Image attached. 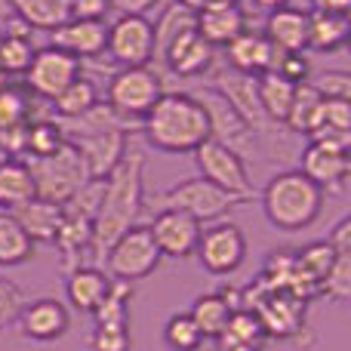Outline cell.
<instances>
[{"label":"cell","mask_w":351,"mask_h":351,"mask_svg":"<svg viewBox=\"0 0 351 351\" xmlns=\"http://www.w3.org/2000/svg\"><path fill=\"white\" fill-rule=\"evenodd\" d=\"M28 167L31 179H34V197L49 200V204H65L80 185H84L90 176L84 170V160H80L77 148L71 142L59 148L49 158H22Z\"/></svg>","instance_id":"cell-6"},{"label":"cell","mask_w":351,"mask_h":351,"mask_svg":"<svg viewBox=\"0 0 351 351\" xmlns=\"http://www.w3.org/2000/svg\"><path fill=\"white\" fill-rule=\"evenodd\" d=\"M16 327L25 339L49 346V342H59L62 336L68 333V327H71V311H68V305L59 302V299L40 296V299H31V302L22 305V311H19V317H16Z\"/></svg>","instance_id":"cell-14"},{"label":"cell","mask_w":351,"mask_h":351,"mask_svg":"<svg viewBox=\"0 0 351 351\" xmlns=\"http://www.w3.org/2000/svg\"><path fill=\"white\" fill-rule=\"evenodd\" d=\"M188 317L194 321V327L200 330L204 339H213L222 333V327L228 324L231 308L222 299V293H200V296L191 299V308H188Z\"/></svg>","instance_id":"cell-31"},{"label":"cell","mask_w":351,"mask_h":351,"mask_svg":"<svg viewBox=\"0 0 351 351\" xmlns=\"http://www.w3.org/2000/svg\"><path fill=\"white\" fill-rule=\"evenodd\" d=\"M152 25H154V62H160L164 49L170 47L176 37H179L182 31L194 28V10L185 3H170L158 16V22H152Z\"/></svg>","instance_id":"cell-32"},{"label":"cell","mask_w":351,"mask_h":351,"mask_svg":"<svg viewBox=\"0 0 351 351\" xmlns=\"http://www.w3.org/2000/svg\"><path fill=\"white\" fill-rule=\"evenodd\" d=\"M327 243L333 247V253H351V216H342L339 222L330 228L327 234Z\"/></svg>","instance_id":"cell-45"},{"label":"cell","mask_w":351,"mask_h":351,"mask_svg":"<svg viewBox=\"0 0 351 351\" xmlns=\"http://www.w3.org/2000/svg\"><path fill=\"white\" fill-rule=\"evenodd\" d=\"M90 351H133L130 324H96L90 336Z\"/></svg>","instance_id":"cell-42"},{"label":"cell","mask_w":351,"mask_h":351,"mask_svg":"<svg viewBox=\"0 0 351 351\" xmlns=\"http://www.w3.org/2000/svg\"><path fill=\"white\" fill-rule=\"evenodd\" d=\"M96 102H99L96 84H93V80H86L84 74H80V77L74 80L71 86H65V90H62L59 96L53 99L56 121H74V117L86 114V111H90Z\"/></svg>","instance_id":"cell-33"},{"label":"cell","mask_w":351,"mask_h":351,"mask_svg":"<svg viewBox=\"0 0 351 351\" xmlns=\"http://www.w3.org/2000/svg\"><path fill=\"white\" fill-rule=\"evenodd\" d=\"M256 86H259V102H262V111L271 123H284L287 114H290V105H293V96H296V84L284 80L280 74L274 71H265L256 77Z\"/></svg>","instance_id":"cell-30"},{"label":"cell","mask_w":351,"mask_h":351,"mask_svg":"<svg viewBox=\"0 0 351 351\" xmlns=\"http://www.w3.org/2000/svg\"><path fill=\"white\" fill-rule=\"evenodd\" d=\"M145 210V154L130 145L121 164L102 179V200L93 216V256H105L127 228L139 225Z\"/></svg>","instance_id":"cell-1"},{"label":"cell","mask_w":351,"mask_h":351,"mask_svg":"<svg viewBox=\"0 0 351 351\" xmlns=\"http://www.w3.org/2000/svg\"><path fill=\"white\" fill-rule=\"evenodd\" d=\"M10 16H12L10 3H6V0H0V19H10Z\"/></svg>","instance_id":"cell-49"},{"label":"cell","mask_w":351,"mask_h":351,"mask_svg":"<svg viewBox=\"0 0 351 351\" xmlns=\"http://www.w3.org/2000/svg\"><path fill=\"white\" fill-rule=\"evenodd\" d=\"M105 53L114 65L136 68L154 62V25L142 12H123L108 25Z\"/></svg>","instance_id":"cell-10"},{"label":"cell","mask_w":351,"mask_h":351,"mask_svg":"<svg viewBox=\"0 0 351 351\" xmlns=\"http://www.w3.org/2000/svg\"><path fill=\"white\" fill-rule=\"evenodd\" d=\"M197 99L204 102L206 117H210V139L222 142V145L231 148L241 160H250V158L259 154V139H256L253 127H250V123L243 121V117L237 114V111L231 108L216 90L200 93Z\"/></svg>","instance_id":"cell-11"},{"label":"cell","mask_w":351,"mask_h":351,"mask_svg":"<svg viewBox=\"0 0 351 351\" xmlns=\"http://www.w3.org/2000/svg\"><path fill=\"white\" fill-rule=\"evenodd\" d=\"M265 339L262 321L253 308H237L231 311L228 324L222 327V333L216 336L219 351H234V348H259V342Z\"/></svg>","instance_id":"cell-27"},{"label":"cell","mask_w":351,"mask_h":351,"mask_svg":"<svg viewBox=\"0 0 351 351\" xmlns=\"http://www.w3.org/2000/svg\"><path fill=\"white\" fill-rule=\"evenodd\" d=\"M111 290V278L96 265H77L68 271L65 278V299L74 311H84V315H93L99 305L105 302Z\"/></svg>","instance_id":"cell-22"},{"label":"cell","mask_w":351,"mask_h":351,"mask_svg":"<svg viewBox=\"0 0 351 351\" xmlns=\"http://www.w3.org/2000/svg\"><path fill=\"white\" fill-rule=\"evenodd\" d=\"M200 228H204V225L182 210H160L158 216L148 222V231H152V237L164 259H191L194 247H197Z\"/></svg>","instance_id":"cell-15"},{"label":"cell","mask_w":351,"mask_h":351,"mask_svg":"<svg viewBox=\"0 0 351 351\" xmlns=\"http://www.w3.org/2000/svg\"><path fill=\"white\" fill-rule=\"evenodd\" d=\"M145 204L158 206V213L160 210H182V213L197 219L200 225H210V222H219V219H222L225 213H231L234 206H241L243 200L219 191L216 185L204 182L200 176H191V179L176 182V185H170L160 194H154V197L145 194Z\"/></svg>","instance_id":"cell-5"},{"label":"cell","mask_w":351,"mask_h":351,"mask_svg":"<svg viewBox=\"0 0 351 351\" xmlns=\"http://www.w3.org/2000/svg\"><path fill=\"white\" fill-rule=\"evenodd\" d=\"M200 268L213 278H228L247 259V234H243L241 225L228 222V219H219L200 228L197 247H194Z\"/></svg>","instance_id":"cell-8"},{"label":"cell","mask_w":351,"mask_h":351,"mask_svg":"<svg viewBox=\"0 0 351 351\" xmlns=\"http://www.w3.org/2000/svg\"><path fill=\"white\" fill-rule=\"evenodd\" d=\"M351 22L339 12H308V47L317 53H339L348 47Z\"/></svg>","instance_id":"cell-26"},{"label":"cell","mask_w":351,"mask_h":351,"mask_svg":"<svg viewBox=\"0 0 351 351\" xmlns=\"http://www.w3.org/2000/svg\"><path fill=\"white\" fill-rule=\"evenodd\" d=\"M105 40H108V22L105 19L71 16L59 28H53V47L71 53L74 59H96V56H102Z\"/></svg>","instance_id":"cell-17"},{"label":"cell","mask_w":351,"mask_h":351,"mask_svg":"<svg viewBox=\"0 0 351 351\" xmlns=\"http://www.w3.org/2000/svg\"><path fill=\"white\" fill-rule=\"evenodd\" d=\"M225 59H228L231 71H241V74H253V77H259V74H265L268 68H271V59H274V47L265 40V34H259V31H243V34H237L234 40L225 47Z\"/></svg>","instance_id":"cell-23"},{"label":"cell","mask_w":351,"mask_h":351,"mask_svg":"<svg viewBox=\"0 0 351 351\" xmlns=\"http://www.w3.org/2000/svg\"><path fill=\"white\" fill-rule=\"evenodd\" d=\"M12 16H19L28 28L53 31L71 19V0H6Z\"/></svg>","instance_id":"cell-28"},{"label":"cell","mask_w":351,"mask_h":351,"mask_svg":"<svg viewBox=\"0 0 351 351\" xmlns=\"http://www.w3.org/2000/svg\"><path fill=\"white\" fill-rule=\"evenodd\" d=\"M317 105H321V96H317L308 84H299L284 127L290 130V133H296V136H308L311 123H315V114H317Z\"/></svg>","instance_id":"cell-37"},{"label":"cell","mask_w":351,"mask_h":351,"mask_svg":"<svg viewBox=\"0 0 351 351\" xmlns=\"http://www.w3.org/2000/svg\"><path fill=\"white\" fill-rule=\"evenodd\" d=\"M234 351H259V348H234Z\"/></svg>","instance_id":"cell-50"},{"label":"cell","mask_w":351,"mask_h":351,"mask_svg":"<svg viewBox=\"0 0 351 351\" xmlns=\"http://www.w3.org/2000/svg\"><path fill=\"white\" fill-rule=\"evenodd\" d=\"M164 346L170 351H200L204 346V336H200V330L194 327V321L188 317V311H176V315L167 317L164 324Z\"/></svg>","instance_id":"cell-35"},{"label":"cell","mask_w":351,"mask_h":351,"mask_svg":"<svg viewBox=\"0 0 351 351\" xmlns=\"http://www.w3.org/2000/svg\"><path fill=\"white\" fill-rule=\"evenodd\" d=\"M74 148H77L80 160H84V170L90 179H105L121 158L127 154L130 142L127 133L121 130H111V133H93V136H77V139H68Z\"/></svg>","instance_id":"cell-18"},{"label":"cell","mask_w":351,"mask_h":351,"mask_svg":"<svg viewBox=\"0 0 351 351\" xmlns=\"http://www.w3.org/2000/svg\"><path fill=\"white\" fill-rule=\"evenodd\" d=\"M253 6H259V10H265V12H274V10H280V6H290V0H253Z\"/></svg>","instance_id":"cell-48"},{"label":"cell","mask_w":351,"mask_h":351,"mask_svg":"<svg viewBox=\"0 0 351 351\" xmlns=\"http://www.w3.org/2000/svg\"><path fill=\"white\" fill-rule=\"evenodd\" d=\"M117 6H123V12H142L152 0H114Z\"/></svg>","instance_id":"cell-47"},{"label":"cell","mask_w":351,"mask_h":351,"mask_svg":"<svg viewBox=\"0 0 351 351\" xmlns=\"http://www.w3.org/2000/svg\"><path fill=\"white\" fill-rule=\"evenodd\" d=\"M12 216L19 219V225H22L25 234H28L34 243H53L56 231H59V225H62V206L34 197L25 206H19Z\"/></svg>","instance_id":"cell-24"},{"label":"cell","mask_w":351,"mask_h":351,"mask_svg":"<svg viewBox=\"0 0 351 351\" xmlns=\"http://www.w3.org/2000/svg\"><path fill=\"white\" fill-rule=\"evenodd\" d=\"M25 302H28V299H25L22 287L10 278H0V330L16 324V317H19V311H22Z\"/></svg>","instance_id":"cell-44"},{"label":"cell","mask_w":351,"mask_h":351,"mask_svg":"<svg viewBox=\"0 0 351 351\" xmlns=\"http://www.w3.org/2000/svg\"><path fill=\"white\" fill-rule=\"evenodd\" d=\"M317 293L333 302H346L351 299V253H339L330 265V271L321 278L317 284Z\"/></svg>","instance_id":"cell-39"},{"label":"cell","mask_w":351,"mask_h":351,"mask_svg":"<svg viewBox=\"0 0 351 351\" xmlns=\"http://www.w3.org/2000/svg\"><path fill=\"white\" fill-rule=\"evenodd\" d=\"M194 167H197V176L210 185H216L219 191L231 194L237 200H253V179H250L247 160H241L231 148H225L222 142L206 139L194 148Z\"/></svg>","instance_id":"cell-9"},{"label":"cell","mask_w":351,"mask_h":351,"mask_svg":"<svg viewBox=\"0 0 351 351\" xmlns=\"http://www.w3.org/2000/svg\"><path fill=\"white\" fill-rule=\"evenodd\" d=\"M65 145V133H62L59 121H34L28 123V145H25V158H49Z\"/></svg>","instance_id":"cell-36"},{"label":"cell","mask_w":351,"mask_h":351,"mask_svg":"<svg viewBox=\"0 0 351 351\" xmlns=\"http://www.w3.org/2000/svg\"><path fill=\"white\" fill-rule=\"evenodd\" d=\"M265 40L280 53H305L308 49V10L280 6L265 19Z\"/></svg>","instance_id":"cell-21"},{"label":"cell","mask_w":351,"mask_h":351,"mask_svg":"<svg viewBox=\"0 0 351 351\" xmlns=\"http://www.w3.org/2000/svg\"><path fill=\"white\" fill-rule=\"evenodd\" d=\"M31 34H3L0 37V74H25L34 59Z\"/></svg>","instance_id":"cell-34"},{"label":"cell","mask_w":351,"mask_h":351,"mask_svg":"<svg viewBox=\"0 0 351 351\" xmlns=\"http://www.w3.org/2000/svg\"><path fill=\"white\" fill-rule=\"evenodd\" d=\"M0 37H3V28H0Z\"/></svg>","instance_id":"cell-51"},{"label":"cell","mask_w":351,"mask_h":351,"mask_svg":"<svg viewBox=\"0 0 351 351\" xmlns=\"http://www.w3.org/2000/svg\"><path fill=\"white\" fill-rule=\"evenodd\" d=\"M164 262L158 243H154L148 225H133L127 228L121 237H114L108 250H105V265L108 274L121 284H136V280H145L148 274H154Z\"/></svg>","instance_id":"cell-7"},{"label":"cell","mask_w":351,"mask_h":351,"mask_svg":"<svg viewBox=\"0 0 351 351\" xmlns=\"http://www.w3.org/2000/svg\"><path fill=\"white\" fill-rule=\"evenodd\" d=\"M213 90L219 93V96L225 99V102L231 105V108L237 111V114L243 117V121L253 127L256 139L259 136H265L268 130H274L278 123H271L265 117V111H262V102H259V86H256V77L253 74H241V71H231V68H219L216 74L210 77Z\"/></svg>","instance_id":"cell-13"},{"label":"cell","mask_w":351,"mask_h":351,"mask_svg":"<svg viewBox=\"0 0 351 351\" xmlns=\"http://www.w3.org/2000/svg\"><path fill=\"white\" fill-rule=\"evenodd\" d=\"M37 243L25 234L19 219L12 213L0 210V268H19L34 256Z\"/></svg>","instance_id":"cell-29"},{"label":"cell","mask_w":351,"mask_h":351,"mask_svg":"<svg viewBox=\"0 0 351 351\" xmlns=\"http://www.w3.org/2000/svg\"><path fill=\"white\" fill-rule=\"evenodd\" d=\"M299 173L308 176L324 194H342L348 185V176H351V160L348 152H336V148L327 145H308L302 148L299 154Z\"/></svg>","instance_id":"cell-16"},{"label":"cell","mask_w":351,"mask_h":351,"mask_svg":"<svg viewBox=\"0 0 351 351\" xmlns=\"http://www.w3.org/2000/svg\"><path fill=\"white\" fill-rule=\"evenodd\" d=\"M80 71H84L80 59H74L71 53H65V49L49 43V47L34 53L28 71H25V84H28V93L53 102L65 86H71L74 80L80 77Z\"/></svg>","instance_id":"cell-12"},{"label":"cell","mask_w":351,"mask_h":351,"mask_svg":"<svg viewBox=\"0 0 351 351\" xmlns=\"http://www.w3.org/2000/svg\"><path fill=\"white\" fill-rule=\"evenodd\" d=\"M268 71L280 74L284 80H290V84H305V80L311 77V59L305 53H280V49H274V59H271V68Z\"/></svg>","instance_id":"cell-43"},{"label":"cell","mask_w":351,"mask_h":351,"mask_svg":"<svg viewBox=\"0 0 351 351\" xmlns=\"http://www.w3.org/2000/svg\"><path fill=\"white\" fill-rule=\"evenodd\" d=\"M213 59H216V47H210L197 34V28H188L164 49L160 65L170 68L176 77H200L213 68Z\"/></svg>","instance_id":"cell-20"},{"label":"cell","mask_w":351,"mask_h":351,"mask_svg":"<svg viewBox=\"0 0 351 351\" xmlns=\"http://www.w3.org/2000/svg\"><path fill=\"white\" fill-rule=\"evenodd\" d=\"M28 200H34V179H31L25 160L3 158L0 160V210L16 213Z\"/></svg>","instance_id":"cell-25"},{"label":"cell","mask_w":351,"mask_h":351,"mask_svg":"<svg viewBox=\"0 0 351 351\" xmlns=\"http://www.w3.org/2000/svg\"><path fill=\"white\" fill-rule=\"evenodd\" d=\"M305 84L321 99H342V102H351V74L348 71H336V68L317 71V74H311Z\"/></svg>","instance_id":"cell-41"},{"label":"cell","mask_w":351,"mask_h":351,"mask_svg":"<svg viewBox=\"0 0 351 351\" xmlns=\"http://www.w3.org/2000/svg\"><path fill=\"white\" fill-rule=\"evenodd\" d=\"M130 299H133V287L111 280V290L105 302L93 311L96 324H130Z\"/></svg>","instance_id":"cell-38"},{"label":"cell","mask_w":351,"mask_h":351,"mask_svg":"<svg viewBox=\"0 0 351 351\" xmlns=\"http://www.w3.org/2000/svg\"><path fill=\"white\" fill-rule=\"evenodd\" d=\"M351 0H311V12H339L348 16Z\"/></svg>","instance_id":"cell-46"},{"label":"cell","mask_w":351,"mask_h":351,"mask_svg":"<svg viewBox=\"0 0 351 351\" xmlns=\"http://www.w3.org/2000/svg\"><path fill=\"white\" fill-rule=\"evenodd\" d=\"M327 194L299 170H280L262 188V213L278 231H305L321 219Z\"/></svg>","instance_id":"cell-3"},{"label":"cell","mask_w":351,"mask_h":351,"mask_svg":"<svg viewBox=\"0 0 351 351\" xmlns=\"http://www.w3.org/2000/svg\"><path fill=\"white\" fill-rule=\"evenodd\" d=\"M194 28L210 47H228L237 34L247 31V16L231 0H210L194 12Z\"/></svg>","instance_id":"cell-19"},{"label":"cell","mask_w":351,"mask_h":351,"mask_svg":"<svg viewBox=\"0 0 351 351\" xmlns=\"http://www.w3.org/2000/svg\"><path fill=\"white\" fill-rule=\"evenodd\" d=\"M142 136L152 148L167 154H191L200 142L210 139V117L194 93L167 90L154 108L142 117Z\"/></svg>","instance_id":"cell-2"},{"label":"cell","mask_w":351,"mask_h":351,"mask_svg":"<svg viewBox=\"0 0 351 351\" xmlns=\"http://www.w3.org/2000/svg\"><path fill=\"white\" fill-rule=\"evenodd\" d=\"M167 93L164 77L158 68L152 65H136V68H117L111 74L108 86H105V105L114 111L117 117L130 121L139 127L142 117L154 108L160 96Z\"/></svg>","instance_id":"cell-4"},{"label":"cell","mask_w":351,"mask_h":351,"mask_svg":"<svg viewBox=\"0 0 351 351\" xmlns=\"http://www.w3.org/2000/svg\"><path fill=\"white\" fill-rule=\"evenodd\" d=\"M31 123V93L19 86L0 90V130Z\"/></svg>","instance_id":"cell-40"}]
</instances>
